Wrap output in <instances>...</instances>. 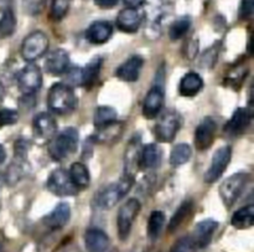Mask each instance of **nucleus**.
I'll return each mask as SVG.
<instances>
[{
    "label": "nucleus",
    "instance_id": "obj_28",
    "mask_svg": "<svg viewBox=\"0 0 254 252\" xmlns=\"http://www.w3.org/2000/svg\"><path fill=\"white\" fill-rule=\"evenodd\" d=\"M122 132H123V124L114 122L113 124H109V126L104 127V128L98 129V133L94 137V141L104 144L114 143V142H117L121 138Z\"/></svg>",
    "mask_w": 254,
    "mask_h": 252
},
{
    "label": "nucleus",
    "instance_id": "obj_14",
    "mask_svg": "<svg viewBox=\"0 0 254 252\" xmlns=\"http://www.w3.org/2000/svg\"><path fill=\"white\" fill-rule=\"evenodd\" d=\"M140 138L134 136L129 142L127 151L124 153V175L133 178L138 171L139 163H140Z\"/></svg>",
    "mask_w": 254,
    "mask_h": 252
},
{
    "label": "nucleus",
    "instance_id": "obj_21",
    "mask_svg": "<svg viewBox=\"0 0 254 252\" xmlns=\"http://www.w3.org/2000/svg\"><path fill=\"white\" fill-rule=\"evenodd\" d=\"M84 245L89 252H107L111 246L108 235L101 229H88L84 234Z\"/></svg>",
    "mask_w": 254,
    "mask_h": 252
},
{
    "label": "nucleus",
    "instance_id": "obj_42",
    "mask_svg": "<svg viewBox=\"0 0 254 252\" xmlns=\"http://www.w3.org/2000/svg\"><path fill=\"white\" fill-rule=\"evenodd\" d=\"M124 4L128 7H133V9H138L141 5L145 2V0H123Z\"/></svg>",
    "mask_w": 254,
    "mask_h": 252
},
{
    "label": "nucleus",
    "instance_id": "obj_17",
    "mask_svg": "<svg viewBox=\"0 0 254 252\" xmlns=\"http://www.w3.org/2000/svg\"><path fill=\"white\" fill-rule=\"evenodd\" d=\"M144 60L141 56H130L127 61H124L121 66L117 69L116 75L119 80L126 82H134L140 76L141 69H143Z\"/></svg>",
    "mask_w": 254,
    "mask_h": 252
},
{
    "label": "nucleus",
    "instance_id": "obj_31",
    "mask_svg": "<svg viewBox=\"0 0 254 252\" xmlns=\"http://www.w3.org/2000/svg\"><path fill=\"white\" fill-rule=\"evenodd\" d=\"M192 156V151L189 144L180 143L173 148L170 153V164L173 167H180L188 163Z\"/></svg>",
    "mask_w": 254,
    "mask_h": 252
},
{
    "label": "nucleus",
    "instance_id": "obj_11",
    "mask_svg": "<svg viewBox=\"0 0 254 252\" xmlns=\"http://www.w3.org/2000/svg\"><path fill=\"white\" fill-rule=\"evenodd\" d=\"M216 129H217V124H216L215 119H212L211 117H206L200 122L195 131V138H193L197 151H206L212 146V143L215 142Z\"/></svg>",
    "mask_w": 254,
    "mask_h": 252
},
{
    "label": "nucleus",
    "instance_id": "obj_9",
    "mask_svg": "<svg viewBox=\"0 0 254 252\" xmlns=\"http://www.w3.org/2000/svg\"><path fill=\"white\" fill-rule=\"evenodd\" d=\"M46 186L57 196H73L78 193V189L72 183L68 171L64 169H56L52 171L47 179Z\"/></svg>",
    "mask_w": 254,
    "mask_h": 252
},
{
    "label": "nucleus",
    "instance_id": "obj_10",
    "mask_svg": "<svg viewBox=\"0 0 254 252\" xmlns=\"http://www.w3.org/2000/svg\"><path fill=\"white\" fill-rule=\"evenodd\" d=\"M232 158V148L230 146H223L218 148L213 154L212 162L205 174V181L207 184H213L223 175V173L227 169Z\"/></svg>",
    "mask_w": 254,
    "mask_h": 252
},
{
    "label": "nucleus",
    "instance_id": "obj_1",
    "mask_svg": "<svg viewBox=\"0 0 254 252\" xmlns=\"http://www.w3.org/2000/svg\"><path fill=\"white\" fill-rule=\"evenodd\" d=\"M47 106L50 111L59 116L71 114L77 108V97L73 88L62 82L54 84L47 93Z\"/></svg>",
    "mask_w": 254,
    "mask_h": 252
},
{
    "label": "nucleus",
    "instance_id": "obj_35",
    "mask_svg": "<svg viewBox=\"0 0 254 252\" xmlns=\"http://www.w3.org/2000/svg\"><path fill=\"white\" fill-rule=\"evenodd\" d=\"M71 4L72 0H52L51 10H50L52 20L59 21V20L64 19L71 7Z\"/></svg>",
    "mask_w": 254,
    "mask_h": 252
},
{
    "label": "nucleus",
    "instance_id": "obj_24",
    "mask_svg": "<svg viewBox=\"0 0 254 252\" xmlns=\"http://www.w3.org/2000/svg\"><path fill=\"white\" fill-rule=\"evenodd\" d=\"M102 65H103V59L94 57L84 66V69L81 70V86L86 88H91L94 86L101 74Z\"/></svg>",
    "mask_w": 254,
    "mask_h": 252
},
{
    "label": "nucleus",
    "instance_id": "obj_18",
    "mask_svg": "<svg viewBox=\"0 0 254 252\" xmlns=\"http://www.w3.org/2000/svg\"><path fill=\"white\" fill-rule=\"evenodd\" d=\"M251 121H252V112L250 109L246 108V107L245 108L243 107L237 108L228 121V123L226 124V133H228L230 136L242 134L250 127Z\"/></svg>",
    "mask_w": 254,
    "mask_h": 252
},
{
    "label": "nucleus",
    "instance_id": "obj_20",
    "mask_svg": "<svg viewBox=\"0 0 254 252\" xmlns=\"http://www.w3.org/2000/svg\"><path fill=\"white\" fill-rule=\"evenodd\" d=\"M218 223L216 220H213V219H206V220L200 221L196 225L193 234L191 236H192L197 249L206 248L211 243L213 234L216 233Z\"/></svg>",
    "mask_w": 254,
    "mask_h": 252
},
{
    "label": "nucleus",
    "instance_id": "obj_39",
    "mask_svg": "<svg viewBox=\"0 0 254 252\" xmlns=\"http://www.w3.org/2000/svg\"><path fill=\"white\" fill-rule=\"evenodd\" d=\"M19 119V113L14 109H0V128L15 124Z\"/></svg>",
    "mask_w": 254,
    "mask_h": 252
},
{
    "label": "nucleus",
    "instance_id": "obj_37",
    "mask_svg": "<svg viewBox=\"0 0 254 252\" xmlns=\"http://www.w3.org/2000/svg\"><path fill=\"white\" fill-rule=\"evenodd\" d=\"M247 71H248L247 67H245V69H243V66L233 69L227 76V84H230L231 86H233V87L241 86V84H242V82L246 80Z\"/></svg>",
    "mask_w": 254,
    "mask_h": 252
},
{
    "label": "nucleus",
    "instance_id": "obj_26",
    "mask_svg": "<svg viewBox=\"0 0 254 252\" xmlns=\"http://www.w3.org/2000/svg\"><path fill=\"white\" fill-rule=\"evenodd\" d=\"M69 176H71L72 183L74 184L77 189H87L91 183V174L84 164L73 163L68 170Z\"/></svg>",
    "mask_w": 254,
    "mask_h": 252
},
{
    "label": "nucleus",
    "instance_id": "obj_16",
    "mask_svg": "<svg viewBox=\"0 0 254 252\" xmlns=\"http://www.w3.org/2000/svg\"><path fill=\"white\" fill-rule=\"evenodd\" d=\"M143 22V14L138 9L126 7L117 16V27L124 32H135Z\"/></svg>",
    "mask_w": 254,
    "mask_h": 252
},
{
    "label": "nucleus",
    "instance_id": "obj_12",
    "mask_svg": "<svg viewBox=\"0 0 254 252\" xmlns=\"http://www.w3.org/2000/svg\"><path fill=\"white\" fill-rule=\"evenodd\" d=\"M164 89L160 86H154L146 93L143 103V116L146 119H154L159 116L164 106Z\"/></svg>",
    "mask_w": 254,
    "mask_h": 252
},
{
    "label": "nucleus",
    "instance_id": "obj_38",
    "mask_svg": "<svg viewBox=\"0 0 254 252\" xmlns=\"http://www.w3.org/2000/svg\"><path fill=\"white\" fill-rule=\"evenodd\" d=\"M46 0H22L24 10L29 15H39L44 10Z\"/></svg>",
    "mask_w": 254,
    "mask_h": 252
},
{
    "label": "nucleus",
    "instance_id": "obj_34",
    "mask_svg": "<svg viewBox=\"0 0 254 252\" xmlns=\"http://www.w3.org/2000/svg\"><path fill=\"white\" fill-rule=\"evenodd\" d=\"M190 27H191L190 17L188 16L180 17V19H178L176 21H174L173 24H171L170 29H169V36H170V39L173 40V41L181 39V37H184L186 34H188Z\"/></svg>",
    "mask_w": 254,
    "mask_h": 252
},
{
    "label": "nucleus",
    "instance_id": "obj_22",
    "mask_svg": "<svg viewBox=\"0 0 254 252\" xmlns=\"http://www.w3.org/2000/svg\"><path fill=\"white\" fill-rule=\"evenodd\" d=\"M113 34V26L108 21H94L87 29L86 37L91 44H106Z\"/></svg>",
    "mask_w": 254,
    "mask_h": 252
},
{
    "label": "nucleus",
    "instance_id": "obj_23",
    "mask_svg": "<svg viewBox=\"0 0 254 252\" xmlns=\"http://www.w3.org/2000/svg\"><path fill=\"white\" fill-rule=\"evenodd\" d=\"M203 80L196 72H189L181 79L179 91L184 97H195L202 89Z\"/></svg>",
    "mask_w": 254,
    "mask_h": 252
},
{
    "label": "nucleus",
    "instance_id": "obj_25",
    "mask_svg": "<svg viewBox=\"0 0 254 252\" xmlns=\"http://www.w3.org/2000/svg\"><path fill=\"white\" fill-rule=\"evenodd\" d=\"M161 163V151L156 144L149 143L141 148L140 163L139 166L143 169L158 168Z\"/></svg>",
    "mask_w": 254,
    "mask_h": 252
},
{
    "label": "nucleus",
    "instance_id": "obj_13",
    "mask_svg": "<svg viewBox=\"0 0 254 252\" xmlns=\"http://www.w3.org/2000/svg\"><path fill=\"white\" fill-rule=\"evenodd\" d=\"M69 219H71V208L67 203H60L54 208L51 213L47 214L42 223L50 230H61L62 228L68 224Z\"/></svg>",
    "mask_w": 254,
    "mask_h": 252
},
{
    "label": "nucleus",
    "instance_id": "obj_3",
    "mask_svg": "<svg viewBox=\"0 0 254 252\" xmlns=\"http://www.w3.org/2000/svg\"><path fill=\"white\" fill-rule=\"evenodd\" d=\"M134 184V179L129 178V176L124 175L121 180L117 183L111 184V185L106 186L103 190L99 191L97 195L96 204L99 209L102 210H109L113 206H116L127 194L131 189Z\"/></svg>",
    "mask_w": 254,
    "mask_h": 252
},
{
    "label": "nucleus",
    "instance_id": "obj_44",
    "mask_svg": "<svg viewBox=\"0 0 254 252\" xmlns=\"http://www.w3.org/2000/svg\"><path fill=\"white\" fill-rule=\"evenodd\" d=\"M0 252H4V248H2V244L0 243Z\"/></svg>",
    "mask_w": 254,
    "mask_h": 252
},
{
    "label": "nucleus",
    "instance_id": "obj_29",
    "mask_svg": "<svg viewBox=\"0 0 254 252\" xmlns=\"http://www.w3.org/2000/svg\"><path fill=\"white\" fill-rule=\"evenodd\" d=\"M117 111L112 107L108 106H101L96 109L94 112V119L93 123L94 127L97 129H102L104 127L109 126V124H113L114 122H117Z\"/></svg>",
    "mask_w": 254,
    "mask_h": 252
},
{
    "label": "nucleus",
    "instance_id": "obj_43",
    "mask_svg": "<svg viewBox=\"0 0 254 252\" xmlns=\"http://www.w3.org/2000/svg\"><path fill=\"white\" fill-rule=\"evenodd\" d=\"M5 158H6V152H5L4 147H2L1 144H0V164L4 163Z\"/></svg>",
    "mask_w": 254,
    "mask_h": 252
},
{
    "label": "nucleus",
    "instance_id": "obj_40",
    "mask_svg": "<svg viewBox=\"0 0 254 252\" xmlns=\"http://www.w3.org/2000/svg\"><path fill=\"white\" fill-rule=\"evenodd\" d=\"M254 11V0H242L240 7V17L246 20L250 19Z\"/></svg>",
    "mask_w": 254,
    "mask_h": 252
},
{
    "label": "nucleus",
    "instance_id": "obj_4",
    "mask_svg": "<svg viewBox=\"0 0 254 252\" xmlns=\"http://www.w3.org/2000/svg\"><path fill=\"white\" fill-rule=\"evenodd\" d=\"M248 181H250V174L247 173H236L225 179V181L220 185L218 193L226 208L230 209L235 205Z\"/></svg>",
    "mask_w": 254,
    "mask_h": 252
},
{
    "label": "nucleus",
    "instance_id": "obj_27",
    "mask_svg": "<svg viewBox=\"0 0 254 252\" xmlns=\"http://www.w3.org/2000/svg\"><path fill=\"white\" fill-rule=\"evenodd\" d=\"M231 224L238 230L252 228L254 224V206L248 205L236 211L231 219Z\"/></svg>",
    "mask_w": 254,
    "mask_h": 252
},
{
    "label": "nucleus",
    "instance_id": "obj_7",
    "mask_svg": "<svg viewBox=\"0 0 254 252\" xmlns=\"http://www.w3.org/2000/svg\"><path fill=\"white\" fill-rule=\"evenodd\" d=\"M17 86L25 96H32L36 93L42 84V72L36 65H27L17 74Z\"/></svg>",
    "mask_w": 254,
    "mask_h": 252
},
{
    "label": "nucleus",
    "instance_id": "obj_8",
    "mask_svg": "<svg viewBox=\"0 0 254 252\" xmlns=\"http://www.w3.org/2000/svg\"><path fill=\"white\" fill-rule=\"evenodd\" d=\"M180 129V117L175 112H166L159 118L154 127L155 138L160 143H170Z\"/></svg>",
    "mask_w": 254,
    "mask_h": 252
},
{
    "label": "nucleus",
    "instance_id": "obj_41",
    "mask_svg": "<svg viewBox=\"0 0 254 252\" xmlns=\"http://www.w3.org/2000/svg\"><path fill=\"white\" fill-rule=\"evenodd\" d=\"M119 0H94L96 5H98L102 9H111L118 4Z\"/></svg>",
    "mask_w": 254,
    "mask_h": 252
},
{
    "label": "nucleus",
    "instance_id": "obj_30",
    "mask_svg": "<svg viewBox=\"0 0 254 252\" xmlns=\"http://www.w3.org/2000/svg\"><path fill=\"white\" fill-rule=\"evenodd\" d=\"M193 210V203L192 200H185L179 209L176 210V213L174 214V216L171 218L170 224H169V231L174 233V231L178 230L181 225L184 224V221L191 215Z\"/></svg>",
    "mask_w": 254,
    "mask_h": 252
},
{
    "label": "nucleus",
    "instance_id": "obj_2",
    "mask_svg": "<svg viewBox=\"0 0 254 252\" xmlns=\"http://www.w3.org/2000/svg\"><path fill=\"white\" fill-rule=\"evenodd\" d=\"M78 131L73 127L64 129L56 137H52L49 144V154L54 161L62 162L76 152L78 146Z\"/></svg>",
    "mask_w": 254,
    "mask_h": 252
},
{
    "label": "nucleus",
    "instance_id": "obj_6",
    "mask_svg": "<svg viewBox=\"0 0 254 252\" xmlns=\"http://www.w3.org/2000/svg\"><path fill=\"white\" fill-rule=\"evenodd\" d=\"M141 205L138 199H129L124 205L121 206L117 216V226H118V236L122 241H126L130 235L133 223L139 215Z\"/></svg>",
    "mask_w": 254,
    "mask_h": 252
},
{
    "label": "nucleus",
    "instance_id": "obj_36",
    "mask_svg": "<svg viewBox=\"0 0 254 252\" xmlns=\"http://www.w3.org/2000/svg\"><path fill=\"white\" fill-rule=\"evenodd\" d=\"M196 250H197V246H196L192 236L188 235L179 239L173 245L170 252H196Z\"/></svg>",
    "mask_w": 254,
    "mask_h": 252
},
{
    "label": "nucleus",
    "instance_id": "obj_5",
    "mask_svg": "<svg viewBox=\"0 0 254 252\" xmlns=\"http://www.w3.org/2000/svg\"><path fill=\"white\" fill-rule=\"evenodd\" d=\"M49 49V37L42 31H32L21 44V56L25 61L32 62L44 56Z\"/></svg>",
    "mask_w": 254,
    "mask_h": 252
},
{
    "label": "nucleus",
    "instance_id": "obj_19",
    "mask_svg": "<svg viewBox=\"0 0 254 252\" xmlns=\"http://www.w3.org/2000/svg\"><path fill=\"white\" fill-rule=\"evenodd\" d=\"M46 71L52 75L66 74L69 70L68 52L64 49H56L49 54L45 61Z\"/></svg>",
    "mask_w": 254,
    "mask_h": 252
},
{
    "label": "nucleus",
    "instance_id": "obj_32",
    "mask_svg": "<svg viewBox=\"0 0 254 252\" xmlns=\"http://www.w3.org/2000/svg\"><path fill=\"white\" fill-rule=\"evenodd\" d=\"M16 29V17L12 10L7 9L2 12L0 17V39H6L11 36Z\"/></svg>",
    "mask_w": 254,
    "mask_h": 252
},
{
    "label": "nucleus",
    "instance_id": "obj_15",
    "mask_svg": "<svg viewBox=\"0 0 254 252\" xmlns=\"http://www.w3.org/2000/svg\"><path fill=\"white\" fill-rule=\"evenodd\" d=\"M34 134L40 139H51L57 131V122L52 114L41 112L37 114L32 122Z\"/></svg>",
    "mask_w": 254,
    "mask_h": 252
},
{
    "label": "nucleus",
    "instance_id": "obj_33",
    "mask_svg": "<svg viewBox=\"0 0 254 252\" xmlns=\"http://www.w3.org/2000/svg\"><path fill=\"white\" fill-rule=\"evenodd\" d=\"M165 226V215L161 211H153L148 221V235L150 239H158Z\"/></svg>",
    "mask_w": 254,
    "mask_h": 252
}]
</instances>
